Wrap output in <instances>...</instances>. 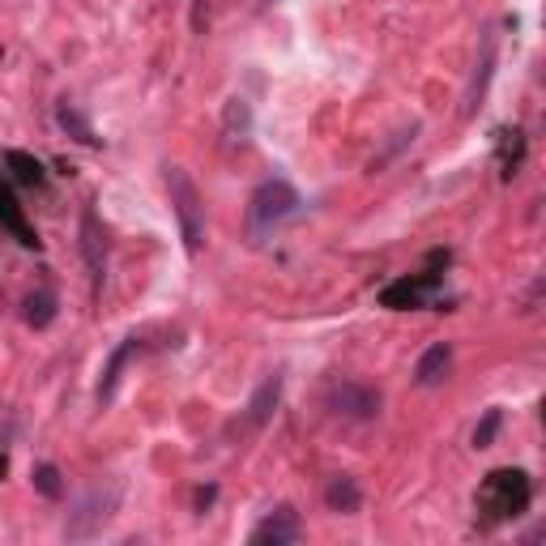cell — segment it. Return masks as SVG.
<instances>
[{
	"mask_svg": "<svg viewBox=\"0 0 546 546\" xmlns=\"http://www.w3.org/2000/svg\"><path fill=\"white\" fill-rule=\"evenodd\" d=\"M525 163V133L521 128H500V175L512 180Z\"/></svg>",
	"mask_w": 546,
	"mask_h": 546,
	"instance_id": "17",
	"label": "cell"
},
{
	"mask_svg": "<svg viewBox=\"0 0 546 546\" xmlns=\"http://www.w3.org/2000/svg\"><path fill=\"white\" fill-rule=\"evenodd\" d=\"M295 214H299V192L286 184V180H265V184L248 197V214H244L248 244L261 248L265 239L278 231L286 218H295Z\"/></svg>",
	"mask_w": 546,
	"mask_h": 546,
	"instance_id": "2",
	"label": "cell"
},
{
	"mask_svg": "<svg viewBox=\"0 0 546 546\" xmlns=\"http://www.w3.org/2000/svg\"><path fill=\"white\" fill-rule=\"evenodd\" d=\"M214 500H218V487H201V491H197V508H201V512L210 508Z\"/></svg>",
	"mask_w": 546,
	"mask_h": 546,
	"instance_id": "22",
	"label": "cell"
},
{
	"mask_svg": "<svg viewBox=\"0 0 546 546\" xmlns=\"http://www.w3.org/2000/svg\"><path fill=\"white\" fill-rule=\"evenodd\" d=\"M265 5H273V0H265Z\"/></svg>",
	"mask_w": 546,
	"mask_h": 546,
	"instance_id": "24",
	"label": "cell"
},
{
	"mask_svg": "<svg viewBox=\"0 0 546 546\" xmlns=\"http://www.w3.org/2000/svg\"><path fill=\"white\" fill-rule=\"evenodd\" d=\"M500 423H504V414H500V410H487L483 423L474 427V448H491L495 436H500Z\"/></svg>",
	"mask_w": 546,
	"mask_h": 546,
	"instance_id": "20",
	"label": "cell"
},
{
	"mask_svg": "<svg viewBox=\"0 0 546 546\" xmlns=\"http://www.w3.org/2000/svg\"><path fill=\"white\" fill-rule=\"evenodd\" d=\"M137 350H141V337H124V342L111 350V359H107V367H103V380H99V401H111V397H116L120 372L128 367V359H133Z\"/></svg>",
	"mask_w": 546,
	"mask_h": 546,
	"instance_id": "11",
	"label": "cell"
},
{
	"mask_svg": "<svg viewBox=\"0 0 546 546\" xmlns=\"http://www.w3.org/2000/svg\"><path fill=\"white\" fill-rule=\"evenodd\" d=\"M5 167L9 175L18 180L22 188H47V171L35 154H26V150H5Z\"/></svg>",
	"mask_w": 546,
	"mask_h": 546,
	"instance_id": "14",
	"label": "cell"
},
{
	"mask_svg": "<svg viewBox=\"0 0 546 546\" xmlns=\"http://www.w3.org/2000/svg\"><path fill=\"white\" fill-rule=\"evenodd\" d=\"M448 367H453V346H448V342H436V346L423 350L419 367H414V380H419L423 389H436V384L448 380Z\"/></svg>",
	"mask_w": 546,
	"mask_h": 546,
	"instance_id": "10",
	"label": "cell"
},
{
	"mask_svg": "<svg viewBox=\"0 0 546 546\" xmlns=\"http://www.w3.org/2000/svg\"><path fill=\"white\" fill-rule=\"evenodd\" d=\"M56 120H60L64 133H69L73 141H82V146H90V150H99V146H103V137L94 133L90 120H86V116H82V111H77L73 103H60V107H56Z\"/></svg>",
	"mask_w": 546,
	"mask_h": 546,
	"instance_id": "16",
	"label": "cell"
},
{
	"mask_svg": "<svg viewBox=\"0 0 546 546\" xmlns=\"http://www.w3.org/2000/svg\"><path fill=\"white\" fill-rule=\"evenodd\" d=\"M325 401H329L333 414H342V419H355V423L376 419L380 406H384L380 389H372V384H363V380H337V384H329Z\"/></svg>",
	"mask_w": 546,
	"mask_h": 546,
	"instance_id": "6",
	"label": "cell"
},
{
	"mask_svg": "<svg viewBox=\"0 0 546 546\" xmlns=\"http://www.w3.org/2000/svg\"><path fill=\"white\" fill-rule=\"evenodd\" d=\"M167 188H171V210L180 218L184 248H188V256H197L205 244V201H201L197 184L188 180L184 167H167Z\"/></svg>",
	"mask_w": 546,
	"mask_h": 546,
	"instance_id": "3",
	"label": "cell"
},
{
	"mask_svg": "<svg viewBox=\"0 0 546 546\" xmlns=\"http://www.w3.org/2000/svg\"><path fill=\"white\" fill-rule=\"evenodd\" d=\"M534 500V483L529 474L517 470V465H504V470H491L478 487V512L487 517V525H500V521H517L521 512Z\"/></svg>",
	"mask_w": 546,
	"mask_h": 546,
	"instance_id": "1",
	"label": "cell"
},
{
	"mask_svg": "<svg viewBox=\"0 0 546 546\" xmlns=\"http://www.w3.org/2000/svg\"><path fill=\"white\" fill-rule=\"evenodd\" d=\"M5 470H9V457H5V453H0V474H5Z\"/></svg>",
	"mask_w": 546,
	"mask_h": 546,
	"instance_id": "23",
	"label": "cell"
},
{
	"mask_svg": "<svg viewBox=\"0 0 546 546\" xmlns=\"http://www.w3.org/2000/svg\"><path fill=\"white\" fill-rule=\"evenodd\" d=\"M248 128H252V111H248V103H244V99H231V103H227V137L239 133V141H244Z\"/></svg>",
	"mask_w": 546,
	"mask_h": 546,
	"instance_id": "19",
	"label": "cell"
},
{
	"mask_svg": "<svg viewBox=\"0 0 546 546\" xmlns=\"http://www.w3.org/2000/svg\"><path fill=\"white\" fill-rule=\"evenodd\" d=\"M325 504L333 512H342V517H355V512L363 508V491H359V483L350 474H337V478H329V487H325Z\"/></svg>",
	"mask_w": 546,
	"mask_h": 546,
	"instance_id": "12",
	"label": "cell"
},
{
	"mask_svg": "<svg viewBox=\"0 0 546 546\" xmlns=\"http://www.w3.org/2000/svg\"><path fill=\"white\" fill-rule=\"evenodd\" d=\"M491 60H495V43L487 39V43H483V64H478V69H483V73L474 77V86H470V107H465V111H474V107H478V99H483V86H487V77H491Z\"/></svg>",
	"mask_w": 546,
	"mask_h": 546,
	"instance_id": "21",
	"label": "cell"
},
{
	"mask_svg": "<svg viewBox=\"0 0 546 546\" xmlns=\"http://www.w3.org/2000/svg\"><path fill=\"white\" fill-rule=\"evenodd\" d=\"M56 308H60V299H56V291H30L26 299H22V320L30 329H47L56 320Z\"/></svg>",
	"mask_w": 546,
	"mask_h": 546,
	"instance_id": "15",
	"label": "cell"
},
{
	"mask_svg": "<svg viewBox=\"0 0 546 546\" xmlns=\"http://www.w3.org/2000/svg\"><path fill=\"white\" fill-rule=\"evenodd\" d=\"M35 491L43 495V500H64V478L52 461H43L35 465Z\"/></svg>",
	"mask_w": 546,
	"mask_h": 546,
	"instance_id": "18",
	"label": "cell"
},
{
	"mask_svg": "<svg viewBox=\"0 0 546 546\" xmlns=\"http://www.w3.org/2000/svg\"><path fill=\"white\" fill-rule=\"evenodd\" d=\"M303 538V521L291 504H282L278 512H269L265 521H256V529L248 534L252 546H291Z\"/></svg>",
	"mask_w": 546,
	"mask_h": 546,
	"instance_id": "7",
	"label": "cell"
},
{
	"mask_svg": "<svg viewBox=\"0 0 546 546\" xmlns=\"http://www.w3.org/2000/svg\"><path fill=\"white\" fill-rule=\"evenodd\" d=\"M440 269H423V273H410V278H397L389 282L384 291L376 295L380 308H389V312H414V308H427L431 299H436L440 291Z\"/></svg>",
	"mask_w": 546,
	"mask_h": 546,
	"instance_id": "5",
	"label": "cell"
},
{
	"mask_svg": "<svg viewBox=\"0 0 546 546\" xmlns=\"http://www.w3.org/2000/svg\"><path fill=\"white\" fill-rule=\"evenodd\" d=\"M278 397H282V376H269L248 401V427H265L273 419V410H278Z\"/></svg>",
	"mask_w": 546,
	"mask_h": 546,
	"instance_id": "13",
	"label": "cell"
},
{
	"mask_svg": "<svg viewBox=\"0 0 546 546\" xmlns=\"http://www.w3.org/2000/svg\"><path fill=\"white\" fill-rule=\"evenodd\" d=\"M0 231H5L9 239H18L26 252H39V248H43V239H39V231L26 222L22 201H18V192L9 188V180H0Z\"/></svg>",
	"mask_w": 546,
	"mask_h": 546,
	"instance_id": "9",
	"label": "cell"
},
{
	"mask_svg": "<svg viewBox=\"0 0 546 546\" xmlns=\"http://www.w3.org/2000/svg\"><path fill=\"white\" fill-rule=\"evenodd\" d=\"M120 504V487L111 483L107 491L103 487H90L86 491V500L77 504V512H69V525H64V538H73V542H82V538H94L99 529L111 521V512H116Z\"/></svg>",
	"mask_w": 546,
	"mask_h": 546,
	"instance_id": "4",
	"label": "cell"
},
{
	"mask_svg": "<svg viewBox=\"0 0 546 546\" xmlns=\"http://www.w3.org/2000/svg\"><path fill=\"white\" fill-rule=\"evenodd\" d=\"M82 256H86L94 291H99L103 278H107V227L99 222V214H94V205L82 210Z\"/></svg>",
	"mask_w": 546,
	"mask_h": 546,
	"instance_id": "8",
	"label": "cell"
}]
</instances>
